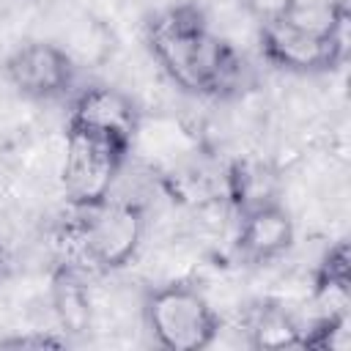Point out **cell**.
<instances>
[{
	"label": "cell",
	"instance_id": "obj_8",
	"mask_svg": "<svg viewBox=\"0 0 351 351\" xmlns=\"http://www.w3.org/2000/svg\"><path fill=\"white\" fill-rule=\"evenodd\" d=\"M233 255L244 266H266L280 261L296 241V222L282 200L236 217Z\"/></svg>",
	"mask_w": 351,
	"mask_h": 351
},
{
	"label": "cell",
	"instance_id": "obj_16",
	"mask_svg": "<svg viewBox=\"0 0 351 351\" xmlns=\"http://www.w3.org/2000/svg\"><path fill=\"white\" fill-rule=\"evenodd\" d=\"M66 337H55V335H22V337H0V348H44V346H66Z\"/></svg>",
	"mask_w": 351,
	"mask_h": 351
},
{
	"label": "cell",
	"instance_id": "obj_7",
	"mask_svg": "<svg viewBox=\"0 0 351 351\" xmlns=\"http://www.w3.org/2000/svg\"><path fill=\"white\" fill-rule=\"evenodd\" d=\"M143 121V110L126 90L112 85H88L71 96L66 126L110 137L115 143H123L134 154V140Z\"/></svg>",
	"mask_w": 351,
	"mask_h": 351
},
{
	"label": "cell",
	"instance_id": "obj_15",
	"mask_svg": "<svg viewBox=\"0 0 351 351\" xmlns=\"http://www.w3.org/2000/svg\"><path fill=\"white\" fill-rule=\"evenodd\" d=\"M244 5V11L261 25V22H271V19H280L288 0H239Z\"/></svg>",
	"mask_w": 351,
	"mask_h": 351
},
{
	"label": "cell",
	"instance_id": "obj_4",
	"mask_svg": "<svg viewBox=\"0 0 351 351\" xmlns=\"http://www.w3.org/2000/svg\"><path fill=\"white\" fill-rule=\"evenodd\" d=\"M129 159H132V148H126L123 143L66 126L60 186L69 206L80 208L110 197Z\"/></svg>",
	"mask_w": 351,
	"mask_h": 351
},
{
	"label": "cell",
	"instance_id": "obj_6",
	"mask_svg": "<svg viewBox=\"0 0 351 351\" xmlns=\"http://www.w3.org/2000/svg\"><path fill=\"white\" fill-rule=\"evenodd\" d=\"M258 49L266 63L280 71L315 77L329 74L346 63L348 36H313L285 25L282 19L258 25Z\"/></svg>",
	"mask_w": 351,
	"mask_h": 351
},
{
	"label": "cell",
	"instance_id": "obj_14",
	"mask_svg": "<svg viewBox=\"0 0 351 351\" xmlns=\"http://www.w3.org/2000/svg\"><path fill=\"white\" fill-rule=\"evenodd\" d=\"M348 343V313L346 307H337L321 318H315L313 324L304 326V337H302V348H313V351H326V348H343Z\"/></svg>",
	"mask_w": 351,
	"mask_h": 351
},
{
	"label": "cell",
	"instance_id": "obj_11",
	"mask_svg": "<svg viewBox=\"0 0 351 351\" xmlns=\"http://www.w3.org/2000/svg\"><path fill=\"white\" fill-rule=\"evenodd\" d=\"M244 332L250 348L269 351V348H302L304 324L274 299H261L250 304L244 313Z\"/></svg>",
	"mask_w": 351,
	"mask_h": 351
},
{
	"label": "cell",
	"instance_id": "obj_13",
	"mask_svg": "<svg viewBox=\"0 0 351 351\" xmlns=\"http://www.w3.org/2000/svg\"><path fill=\"white\" fill-rule=\"evenodd\" d=\"M351 291V252L348 241L337 239L324 250L313 271V296L321 302H346Z\"/></svg>",
	"mask_w": 351,
	"mask_h": 351
},
{
	"label": "cell",
	"instance_id": "obj_12",
	"mask_svg": "<svg viewBox=\"0 0 351 351\" xmlns=\"http://www.w3.org/2000/svg\"><path fill=\"white\" fill-rule=\"evenodd\" d=\"M285 25L313 36H348V0H288L282 16Z\"/></svg>",
	"mask_w": 351,
	"mask_h": 351
},
{
	"label": "cell",
	"instance_id": "obj_1",
	"mask_svg": "<svg viewBox=\"0 0 351 351\" xmlns=\"http://www.w3.org/2000/svg\"><path fill=\"white\" fill-rule=\"evenodd\" d=\"M143 41L165 77L189 96L230 99L247 88V60L211 27L195 0H178L148 14Z\"/></svg>",
	"mask_w": 351,
	"mask_h": 351
},
{
	"label": "cell",
	"instance_id": "obj_2",
	"mask_svg": "<svg viewBox=\"0 0 351 351\" xmlns=\"http://www.w3.org/2000/svg\"><path fill=\"white\" fill-rule=\"evenodd\" d=\"M148 217L137 200L104 197L90 206L71 208V217L58 233L66 255L63 263L90 271H118L129 266L145 239Z\"/></svg>",
	"mask_w": 351,
	"mask_h": 351
},
{
	"label": "cell",
	"instance_id": "obj_17",
	"mask_svg": "<svg viewBox=\"0 0 351 351\" xmlns=\"http://www.w3.org/2000/svg\"><path fill=\"white\" fill-rule=\"evenodd\" d=\"M8 274H11V255H8L5 244L0 241V282H3Z\"/></svg>",
	"mask_w": 351,
	"mask_h": 351
},
{
	"label": "cell",
	"instance_id": "obj_3",
	"mask_svg": "<svg viewBox=\"0 0 351 351\" xmlns=\"http://www.w3.org/2000/svg\"><path fill=\"white\" fill-rule=\"evenodd\" d=\"M143 324L151 340L165 351H203L222 329L214 304L186 280L148 288L143 296Z\"/></svg>",
	"mask_w": 351,
	"mask_h": 351
},
{
	"label": "cell",
	"instance_id": "obj_5",
	"mask_svg": "<svg viewBox=\"0 0 351 351\" xmlns=\"http://www.w3.org/2000/svg\"><path fill=\"white\" fill-rule=\"evenodd\" d=\"M5 82L30 101H58L74 93L77 58L58 41L33 38L19 44L3 60Z\"/></svg>",
	"mask_w": 351,
	"mask_h": 351
},
{
	"label": "cell",
	"instance_id": "obj_9",
	"mask_svg": "<svg viewBox=\"0 0 351 351\" xmlns=\"http://www.w3.org/2000/svg\"><path fill=\"white\" fill-rule=\"evenodd\" d=\"M49 304L58 329L66 340L88 337L93 329V302L85 282V271L58 261L49 271Z\"/></svg>",
	"mask_w": 351,
	"mask_h": 351
},
{
	"label": "cell",
	"instance_id": "obj_10",
	"mask_svg": "<svg viewBox=\"0 0 351 351\" xmlns=\"http://www.w3.org/2000/svg\"><path fill=\"white\" fill-rule=\"evenodd\" d=\"M222 200L230 206L236 217L277 203L280 200V178L277 173L255 159H233L222 167Z\"/></svg>",
	"mask_w": 351,
	"mask_h": 351
}]
</instances>
